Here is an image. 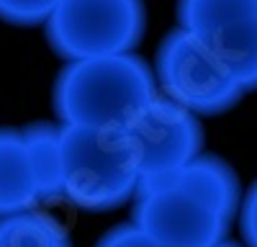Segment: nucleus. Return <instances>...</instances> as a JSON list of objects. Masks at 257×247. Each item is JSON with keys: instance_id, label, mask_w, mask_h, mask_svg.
<instances>
[{"instance_id": "obj_1", "label": "nucleus", "mask_w": 257, "mask_h": 247, "mask_svg": "<svg viewBox=\"0 0 257 247\" xmlns=\"http://www.w3.org/2000/svg\"><path fill=\"white\" fill-rule=\"evenodd\" d=\"M242 198L231 165L201 155L170 175L142 180L132 221L167 247H213L226 239Z\"/></svg>"}, {"instance_id": "obj_2", "label": "nucleus", "mask_w": 257, "mask_h": 247, "mask_svg": "<svg viewBox=\"0 0 257 247\" xmlns=\"http://www.w3.org/2000/svg\"><path fill=\"white\" fill-rule=\"evenodd\" d=\"M160 93L139 54L67 62L54 80L52 106L62 127L126 129Z\"/></svg>"}, {"instance_id": "obj_3", "label": "nucleus", "mask_w": 257, "mask_h": 247, "mask_svg": "<svg viewBox=\"0 0 257 247\" xmlns=\"http://www.w3.org/2000/svg\"><path fill=\"white\" fill-rule=\"evenodd\" d=\"M59 150L62 198L75 209L103 214L134 203L142 188V173L123 129L62 127Z\"/></svg>"}, {"instance_id": "obj_4", "label": "nucleus", "mask_w": 257, "mask_h": 247, "mask_svg": "<svg viewBox=\"0 0 257 247\" xmlns=\"http://www.w3.org/2000/svg\"><path fill=\"white\" fill-rule=\"evenodd\" d=\"M144 29V0H59L44 24L52 52L67 62L134 54Z\"/></svg>"}, {"instance_id": "obj_5", "label": "nucleus", "mask_w": 257, "mask_h": 247, "mask_svg": "<svg viewBox=\"0 0 257 247\" xmlns=\"http://www.w3.org/2000/svg\"><path fill=\"white\" fill-rule=\"evenodd\" d=\"M155 75L160 93L196 116L224 113L247 93L239 80L180 26L160 41Z\"/></svg>"}, {"instance_id": "obj_6", "label": "nucleus", "mask_w": 257, "mask_h": 247, "mask_svg": "<svg viewBox=\"0 0 257 247\" xmlns=\"http://www.w3.org/2000/svg\"><path fill=\"white\" fill-rule=\"evenodd\" d=\"M178 26L257 90V0H178Z\"/></svg>"}, {"instance_id": "obj_7", "label": "nucleus", "mask_w": 257, "mask_h": 247, "mask_svg": "<svg viewBox=\"0 0 257 247\" xmlns=\"http://www.w3.org/2000/svg\"><path fill=\"white\" fill-rule=\"evenodd\" d=\"M123 132L132 139L142 180L170 175L203 155V127L198 116L162 93Z\"/></svg>"}, {"instance_id": "obj_8", "label": "nucleus", "mask_w": 257, "mask_h": 247, "mask_svg": "<svg viewBox=\"0 0 257 247\" xmlns=\"http://www.w3.org/2000/svg\"><path fill=\"white\" fill-rule=\"evenodd\" d=\"M44 201L24 129H0V219L34 211Z\"/></svg>"}, {"instance_id": "obj_9", "label": "nucleus", "mask_w": 257, "mask_h": 247, "mask_svg": "<svg viewBox=\"0 0 257 247\" xmlns=\"http://www.w3.org/2000/svg\"><path fill=\"white\" fill-rule=\"evenodd\" d=\"M0 247H72V237L59 219L34 209L0 219Z\"/></svg>"}, {"instance_id": "obj_10", "label": "nucleus", "mask_w": 257, "mask_h": 247, "mask_svg": "<svg viewBox=\"0 0 257 247\" xmlns=\"http://www.w3.org/2000/svg\"><path fill=\"white\" fill-rule=\"evenodd\" d=\"M62 127L54 121H31L24 127V137L34 160L44 198H62V150H59Z\"/></svg>"}, {"instance_id": "obj_11", "label": "nucleus", "mask_w": 257, "mask_h": 247, "mask_svg": "<svg viewBox=\"0 0 257 247\" xmlns=\"http://www.w3.org/2000/svg\"><path fill=\"white\" fill-rule=\"evenodd\" d=\"M59 0H0V21L13 26H39L52 18Z\"/></svg>"}, {"instance_id": "obj_12", "label": "nucleus", "mask_w": 257, "mask_h": 247, "mask_svg": "<svg viewBox=\"0 0 257 247\" xmlns=\"http://www.w3.org/2000/svg\"><path fill=\"white\" fill-rule=\"evenodd\" d=\"M95 247H165V244H160L155 237H149L144 229H139L134 221H123L111 226L95 242Z\"/></svg>"}, {"instance_id": "obj_13", "label": "nucleus", "mask_w": 257, "mask_h": 247, "mask_svg": "<svg viewBox=\"0 0 257 247\" xmlns=\"http://www.w3.org/2000/svg\"><path fill=\"white\" fill-rule=\"evenodd\" d=\"M239 232L244 247H257V180L247 188L239 209Z\"/></svg>"}, {"instance_id": "obj_14", "label": "nucleus", "mask_w": 257, "mask_h": 247, "mask_svg": "<svg viewBox=\"0 0 257 247\" xmlns=\"http://www.w3.org/2000/svg\"><path fill=\"white\" fill-rule=\"evenodd\" d=\"M213 247H244V244H237V242H231V239H224V242L213 244Z\"/></svg>"}, {"instance_id": "obj_15", "label": "nucleus", "mask_w": 257, "mask_h": 247, "mask_svg": "<svg viewBox=\"0 0 257 247\" xmlns=\"http://www.w3.org/2000/svg\"><path fill=\"white\" fill-rule=\"evenodd\" d=\"M165 247H167V244H165Z\"/></svg>"}]
</instances>
